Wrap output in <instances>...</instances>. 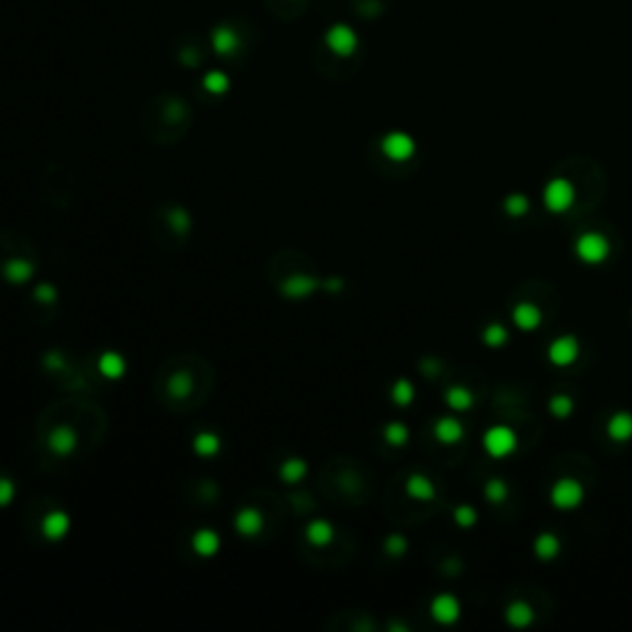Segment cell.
<instances>
[{
  "label": "cell",
  "instance_id": "6da1fadb",
  "mask_svg": "<svg viewBox=\"0 0 632 632\" xmlns=\"http://www.w3.org/2000/svg\"><path fill=\"white\" fill-rule=\"evenodd\" d=\"M541 198H543V205H546L548 213H565L576 203V185L565 178H553L546 183Z\"/></svg>",
  "mask_w": 632,
  "mask_h": 632
},
{
  "label": "cell",
  "instance_id": "7a4b0ae2",
  "mask_svg": "<svg viewBox=\"0 0 632 632\" xmlns=\"http://www.w3.org/2000/svg\"><path fill=\"white\" fill-rule=\"evenodd\" d=\"M576 255L585 264H602L610 255V242L602 233H583L576 239Z\"/></svg>",
  "mask_w": 632,
  "mask_h": 632
},
{
  "label": "cell",
  "instance_id": "3957f363",
  "mask_svg": "<svg viewBox=\"0 0 632 632\" xmlns=\"http://www.w3.org/2000/svg\"><path fill=\"white\" fill-rule=\"evenodd\" d=\"M484 449L487 454H491V457H497V460H502V457H509L511 452H516V447H519V440H516V432L509 428V425H494V428H489L484 432Z\"/></svg>",
  "mask_w": 632,
  "mask_h": 632
},
{
  "label": "cell",
  "instance_id": "277c9868",
  "mask_svg": "<svg viewBox=\"0 0 632 632\" xmlns=\"http://www.w3.org/2000/svg\"><path fill=\"white\" fill-rule=\"evenodd\" d=\"M583 497H585L583 484L573 477L559 479V482L551 487V504L561 511H571V509H576V506H581Z\"/></svg>",
  "mask_w": 632,
  "mask_h": 632
},
{
  "label": "cell",
  "instance_id": "5b68a950",
  "mask_svg": "<svg viewBox=\"0 0 632 632\" xmlns=\"http://www.w3.org/2000/svg\"><path fill=\"white\" fill-rule=\"evenodd\" d=\"M578 356H581V341L573 333H563V336L553 338L551 344H548V361L553 366H559V368H565V366L576 363Z\"/></svg>",
  "mask_w": 632,
  "mask_h": 632
},
{
  "label": "cell",
  "instance_id": "8992f818",
  "mask_svg": "<svg viewBox=\"0 0 632 632\" xmlns=\"http://www.w3.org/2000/svg\"><path fill=\"white\" fill-rule=\"evenodd\" d=\"M381 148L390 161H408L415 154V139L403 134V131H393V134H388L383 139Z\"/></svg>",
  "mask_w": 632,
  "mask_h": 632
},
{
  "label": "cell",
  "instance_id": "52a82bcc",
  "mask_svg": "<svg viewBox=\"0 0 632 632\" xmlns=\"http://www.w3.org/2000/svg\"><path fill=\"white\" fill-rule=\"evenodd\" d=\"M430 613H432V618H435L437 622H442V625H452V622L460 620L462 605L452 593H442V596H437L435 600L430 602Z\"/></svg>",
  "mask_w": 632,
  "mask_h": 632
},
{
  "label": "cell",
  "instance_id": "ba28073f",
  "mask_svg": "<svg viewBox=\"0 0 632 632\" xmlns=\"http://www.w3.org/2000/svg\"><path fill=\"white\" fill-rule=\"evenodd\" d=\"M326 45L336 52V55H351L353 49H356L358 40L356 35H353V30L351 27H346V25H336V27H331L329 30V35H326Z\"/></svg>",
  "mask_w": 632,
  "mask_h": 632
},
{
  "label": "cell",
  "instance_id": "9c48e42d",
  "mask_svg": "<svg viewBox=\"0 0 632 632\" xmlns=\"http://www.w3.org/2000/svg\"><path fill=\"white\" fill-rule=\"evenodd\" d=\"M511 319H514V324L522 329V331H536L541 326V309L536 307V304H531V301H522V304H516L514 312H511Z\"/></svg>",
  "mask_w": 632,
  "mask_h": 632
},
{
  "label": "cell",
  "instance_id": "30bf717a",
  "mask_svg": "<svg viewBox=\"0 0 632 632\" xmlns=\"http://www.w3.org/2000/svg\"><path fill=\"white\" fill-rule=\"evenodd\" d=\"M435 437L442 445H457L465 437V425L452 415H445L435 423Z\"/></svg>",
  "mask_w": 632,
  "mask_h": 632
},
{
  "label": "cell",
  "instance_id": "8fae6325",
  "mask_svg": "<svg viewBox=\"0 0 632 632\" xmlns=\"http://www.w3.org/2000/svg\"><path fill=\"white\" fill-rule=\"evenodd\" d=\"M608 435L613 442H630L632 440V412L620 410L608 420Z\"/></svg>",
  "mask_w": 632,
  "mask_h": 632
},
{
  "label": "cell",
  "instance_id": "7c38bea8",
  "mask_svg": "<svg viewBox=\"0 0 632 632\" xmlns=\"http://www.w3.org/2000/svg\"><path fill=\"white\" fill-rule=\"evenodd\" d=\"M534 553L539 561H553L559 559L561 553V539L556 534H548V531H543V534L536 536L534 541Z\"/></svg>",
  "mask_w": 632,
  "mask_h": 632
},
{
  "label": "cell",
  "instance_id": "4fadbf2b",
  "mask_svg": "<svg viewBox=\"0 0 632 632\" xmlns=\"http://www.w3.org/2000/svg\"><path fill=\"white\" fill-rule=\"evenodd\" d=\"M506 622L514 627H528L534 622V608L524 600L509 602V608H506Z\"/></svg>",
  "mask_w": 632,
  "mask_h": 632
},
{
  "label": "cell",
  "instance_id": "5bb4252c",
  "mask_svg": "<svg viewBox=\"0 0 632 632\" xmlns=\"http://www.w3.org/2000/svg\"><path fill=\"white\" fill-rule=\"evenodd\" d=\"M49 447L55 449L57 454H67L74 449V445H77V435H74V430L67 428V425H62V428L52 430V435H49Z\"/></svg>",
  "mask_w": 632,
  "mask_h": 632
},
{
  "label": "cell",
  "instance_id": "9a60e30c",
  "mask_svg": "<svg viewBox=\"0 0 632 632\" xmlns=\"http://www.w3.org/2000/svg\"><path fill=\"white\" fill-rule=\"evenodd\" d=\"M67 528H69V516L65 514V511H52V514L45 516L43 531L47 539H52V541L62 539V536L67 534Z\"/></svg>",
  "mask_w": 632,
  "mask_h": 632
},
{
  "label": "cell",
  "instance_id": "2e32d148",
  "mask_svg": "<svg viewBox=\"0 0 632 632\" xmlns=\"http://www.w3.org/2000/svg\"><path fill=\"white\" fill-rule=\"evenodd\" d=\"M406 491L412 499H418V502H430V499L435 497V487H432V482H430L425 474H412V477L408 479Z\"/></svg>",
  "mask_w": 632,
  "mask_h": 632
},
{
  "label": "cell",
  "instance_id": "e0dca14e",
  "mask_svg": "<svg viewBox=\"0 0 632 632\" xmlns=\"http://www.w3.org/2000/svg\"><path fill=\"white\" fill-rule=\"evenodd\" d=\"M445 400H447V406L452 408L454 412H465L469 410V408L474 406V395L467 390L465 386H452L447 388V393H445Z\"/></svg>",
  "mask_w": 632,
  "mask_h": 632
},
{
  "label": "cell",
  "instance_id": "ac0fdd59",
  "mask_svg": "<svg viewBox=\"0 0 632 632\" xmlns=\"http://www.w3.org/2000/svg\"><path fill=\"white\" fill-rule=\"evenodd\" d=\"M235 524H237V528L245 536H252L262 528V516H259V511H255V509H242L237 514V522Z\"/></svg>",
  "mask_w": 632,
  "mask_h": 632
},
{
  "label": "cell",
  "instance_id": "d6986e66",
  "mask_svg": "<svg viewBox=\"0 0 632 632\" xmlns=\"http://www.w3.org/2000/svg\"><path fill=\"white\" fill-rule=\"evenodd\" d=\"M193 546H196V551L200 553V556H213L218 548H220V539H218V534L215 531H198L196 539H193Z\"/></svg>",
  "mask_w": 632,
  "mask_h": 632
},
{
  "label": "cell",
  "instance_id": "ffe728a7",
  "mask_svg": "<svg viewBox=\"0 0 632 632\" xmlns=\"http://www.w3.org/2000/svg\"><path fill=\"white\" fill-rule=\"evenodd\" d=\"M573 408H576V403H573V398H571V395H565V393L553 395V398L548 400V410H551V415H553V418H559V420L571 418Z\"/></svg>",
  "mask_w": 632,
  "mask_h": 632
},
{
  "label": "cell",
  "instance_id": "44dd1931",
  "mask_svg": "<svg viewBox=\"0 0 632 632\" xmlns=\"http://www.w3.org/2000/svg\"><path fill=\"white\" fill-rule=\"evenodd\" d=\"M307 539L312 541V543H316V546H326L329 541L333 539V528L331 524L326 522H312L307 526Z\"/></svg>",
  "mask_w": 632,
  "mask_h": 632
},
{
  "label": "cell",
  "instance_id": "7402d4cb",
  "mask_svg": "<svg viewBox=\"0 0 632 632\" xmlns=\"http://www.w3.org/2000/svg\"><path fill=\"white\" fill-rule=\"evenodd\" d=\"M528 208H531V203H528V198L524 193H511L504 200V210H506L509 218H522V215L528 213Z\"/></svg>",
  "mask_w": 632,
  "mask_h": 632
},
{
  "label": "cell",
  "instance_id": "603a6c76",
  "mask_svg": "<svg viewBox=\"0 0 632 632\" xmlns=\"http://www.w3.org/2000/svg\"><path fill=\"white\" fill-rule=\"evenodd\" d=\"M390 398H393L395 406H410L412 398H415V386L406 378H400V381H395L393 390H390Z\"/></svg>",
  "mask_w": 632,
  "mask_h": 632
},
{
  "label": "cell",
  "instance_id": "cb8c5ba5",
  "mask_svg": "<svg viewBox=\"0 0 632 632\" xmlns=\"http://www.w3.org/2000/svg\"><path fill=\"white\" fill-rule=\"evenodd\" d=\"M482 338H484V344L489 346V349H499V346H504L509 341V331H506L502 324H489L484 331H482Z\"/></svg>",
  "mask_w": 632,
  "mask_h": 632
},
{
  "label": "cell",
  "instance_id": "d4e9b609",
  "mask_svg": "<svg viewBox=\"0 0 632 632\" xmlns=\"http://www.w3.org/2000/svg\"><path fill=\"white\" fill-rule=\"evenodd\" d=\"M213 45H215V49H218L220 55H227V52H233V49L237 47V37H235L233 30H227V27H220V30H215Z\"/></svg>",
  "mask_w": 632,
  "mask_h": 632
},
{
  "label": "cell",
  "instance_id": "484cf974",
  "mask_svg": "<svg viewBox=\"0 0 632 632\" xmlns=\"http://www.w3.org/2000/svg\"><path fill=\"white\" fill-rule=\"evenodd\" d=\"M484 497H487V502H491V504H502L509 497V489H506V484H504L502 479H489L484 484Z\"/></svg>",
  "mask_w": 632,
  "mask_h": 632
},
{
  "label": "cell",
  "instance_id": "4316f807",
  "mask_svg": "<svg viewBox=\"0 0 632 632\" xmlns=\"http://www.w3.org/2000/svg\"><path fill=\"white\" fill-rule=\"evenodd\" d=\"M220 449V440H218V435H213V432H200V435L196 437V452L203 454V457H210V454H215Z\"/></svg>",
  "mask_w": 632,
  "mask_h": 632
},
{
  "label": "cell",
  "instance_id": "83f0119b",
  "mask_svg": "<svg viewBox=\"0 0 632 632\" xmlns=\"http://www.w3.org/2000/svg\"><path fill=\"white\" fill-rule=\"evenodd\" d=\"M5 274L12 282H25V279L32 274V264L25 262V259H12V262H8Z\"/></svg>",
  "mask_w": 632,
  "mask_h": 632
},
{
  "label": "cell",
  "instance_id": "f1b7e54d",
  "mask_svg": "<svg viewBox=\"0 0 632 632\" xmlns=\"http://www.w3.org/2000/svg\"><path fill=\"white\" fill-rule=\"evenodd\" d=\"M99 368H102L104 375H109V378H119L124 373V361L117 353H104L102 361H99Z\"/></svg>",
  "mask_w": 632,
  "mask_h": 632
},
{
  "label": "cell",
  "instance_id": "f546056e",
  "mask_svg": "<svg viewBox=\"0 0 632 632\" xmlns=\"http://www.w3.org/2000/svg\"><path fill=\"white\" fill-rule=\"evenodd\" d=\"M452 519H454V524H457V526L469 528V526H474V524H477V509H474V506H469V504H460V506L452 511Z\"/></svg>",
  "mask_w": 632,
  "mask_h": 632
},
{
  "label": "cell",
  "instance_id": "4dcf8cb0",
  "mask_svg": "<svg viewBox=\"0 0 632 632\" xmlns=\"http://www.w3.org/2000/svg\"><path fill=\"white\" fill-rule=\"evenodd\" d=\"M383 435H386V442H390V445L400 447V445H406L408 442V428L403 423H390Z\"/></svg>",
  "mask_w": 632,
  "mask_h": 632
},
{
  "label": "cell",
  "instance_id": "1f68e13d",
  "mask_svg": "<svg viewBox=\"0 0 632 632\" xmlns=\"http://www.w3.org/2000/svg\"><path fill=\"white\" fill-rule=\"evenodd\" d=\"M314 287H316L314 279H301V277H296V279H292V282L284 284V292L292 294V296H307Z\"/></svg>",
  "mask_w": 632,
  "mask_h": 632
},
{
  "label": "cell",
  "instance_id": "d6a6232c",
  "mask_svg": "<svg viewBox=\"0 0 632 632\" xmlns=\"http://www.w3.org/2000/svg\"><path fill=\"white\" fill-rule=\"evenodd\" d=\"M304 472H307L304 462H301V460H289L287 465L282 467V479H287V482H296V479L304 477Z\"/></svg>",
  "mask_w": 632,
  "mask_h": 632
},
{
  "label": "cell",
  "instance_id": "836d02e7",
  "mask_svg": "<svg viewBox=\"0 0 632 632\" xmlns=\"http://www.w3.org/2000/svg\"><path fill=\"white\" fill-rule=\"evenodd\" d=\"M205 89H210V92L220 94L227 89V77L222 72H210L208 77H205Z\"/></svg>",
  "mask_w": 632,
  "mask_h": 632
},
{
  "label": "cell",
  "instance_id": "e575fe53",
  "mask_svg": "<svg viewBox=\"0 0 632 632\" xmlns=\"http://www.w3.org/2000/svg\"><path fill=\"white\" fill-rule=\"evenodd\" d=\"M386 551L390 553V556H403V553L408 551V541L403 539L400 534H393V536H388V541H386Z\"/></svg>",
  "mask_w": 632,
  "mask_h": 632
},
{
  "label": "cell",
  "instance_id": "d590c367",
  "mask_svg": "<svg viewBox=\"0 0 632 632\" xmlns=\"http://www.w3.org/2000/svg\"><path fill=\"white\" fill-rule=\"evenodd\" d=\"M15 497V487H12L10 479H0V506L3 504H10Z\"/></svg>",
  "mask_w": 632,
  "mask_h": 632
},
{
  "label": "cell",
  "instance_id": "8d00e7d4",
  "mask_svg": "<svg viewBox=\"0 0 632 632\" xmlns=\"http://www.w3.org/2000/svg\"><path fill=\"white\" fill-rule=\"evenodd\" d=\"M37 296H40L43 301H52V299H55V289H52V287H40V289H37Z\"/></svg>",
  "mask_w": 632,
  "mask_h": 632
}]
</instances>
